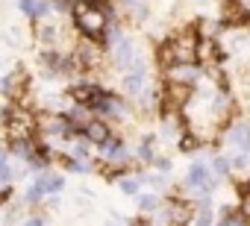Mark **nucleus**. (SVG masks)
<instances>
[{
  "instance_id": "obj_1",
  "label": "nucleus",
  "mask_w": 250,
  "mask_h": 226,
  "mask_svg": "<svg viewBox=\"0 0 250 226\" xmlns=\"http://www.w3.org/2000/svg\"><path fill=\"white\" fill-rule=\"evenodd\" d=\"M74 27L83 33V38H91V41H100L106 33H109V12H103L97 3L91 0H77L74 3Z\"/></svg>"
},
{
  "instance_id": "obj_2",
  "label": "nucleus",
  "mask_w": 250,
  "mask_h": 226,
  "mask_svg": "<svg viewBox=\"0 0 250 226\" xmlns=\"http://www.w3.org/2000/svg\"><path fill=\"white\" fill-rule=\"evenodd\" d=\"M168 41H171L174 65H197V44H200V30L197 27H186V30L174 33Z\"/></svg>"
},
{
  "instance_id": "obj_3",
  "label": "nucleus",
  "mask_w": 250,
  "mask_h": 226,
  "mask_svg": "<svg viewBox=\"0 0 250 226\" xmlns=\"http://www.w3.org/2000/svg\"><path fill=\"white\" fill-rule=\"evenodd\" d=\"M186 188L194 197H209L218 188V176L212 173L209 162H191L188 165V170H186Z\"/></svg>"
},
{
  "instance_id": "obj_4",
  "label": "nucleus",
  "mask_w": 250,
  "mask_h": 226,
  "mask_svg": "<svg viewBox=\"0 0 250 226\" xmlns=\"http://www.w3.org/2000/svg\"><path fill=\"white\" fill-rule=\"evenodd\" d=\"M109 59H112V65H115L118 71L130 74V71H133V65H136V62H142V53H139V47H136V41H133V38L118 36V38L109 44Z\"/></svg>"
},
{
  "instance_id": "obj_5",
  "label": "nucleus",
  "mask_w": 250,
  "mask_h": 226,
  "mask_svg": "<svg viewBox=\"0 0 250 226\" xmlns=\"http://www.w3.org/2000/svg\"><path fill=\"white\" fill-rule=\"evenodd\" d=\"M65 188V176H59V173H53V170H39L36 176H33V185H30V191H27V203H42L44 197H53V194H59Z\"/></svg>"
},
{
  "instance_id": "obj_6",
  "label": "nucleus",
  "mask_w": 250,
  "mask_h": 226,
  "mask_svg": "<svg viewBox=\"0 0 250 226\" xmlns=\"http://www.w3.org/2000/svg\"><path fill=\"white\" fill-rule=\"evenodd\" d=\"M159 211H162V223L165 226H188L194 220V206L186 197H180V194L168 197V203Z\"/></svg>"
},
{
  "instance_id": "obj_7",
  "label": "nucleus",
  "mask_w": 250,
  "mask_h": 226,
  "mask_svg": "<svg viewBox=\"0 0 250 226\" xmlns=\"http://www.w3.org/2000/svg\"><path fill=\"white\" fill-rule=\"evenodd\" d=\"M121 91L133 97V100H142V94L147 91V68H139V71H130L121 76Z\"/></svg>"
},
{
  "instance_id": "obj_8",
  "label": "nucleus",
  "mask_w": 250,
  "mask_h": 226,
  "mask_svg": "<svg viewBox=\"0 0 250 226\" xmlns=\"http://www.w3.org/2000/svg\"><path fill=\"white\" fill-rule=\"evenodd\" d=\"M165 79H174V82H183V85H197L203 79V68L200 65H174L165 71Z\"/></svg>"
},
{
  "instance_id": "obj_9",
  "label": "nucleus",
  "mask_w": 250,
  "mask_h": 226,
  "mask_svg": "<svg viewBox=\"0 0 250 226\" xmlns=\"http://www.w3.org/2000/svg\"><path fill=\"white\" fill-rule=\"evenodd\" d=\"M83 138L88 141V144H94V147H103L106 141H112L115 138V132H112V127H109V121H103V118H94L85 130H83Z\"/></svg>"
},
{
  "instance_id": "obj_10",
  "label": "nucleus",
  "mask_w": 250,
  "mask_h": 226,
  "mask_svg": "<svg viewBox=\"0 0 250 226\" xmlns=\"http://www.w3.org/2000/svg\"><path fill=\"white\" fill-rule=\"evenodd\" d=\"M218 56H224L221 41H218V38H212V36H200V44H197V65L212 68Z\"/></svg>"
},
{
  "instance_id": "obj_11",
  "label": "nucleus",
  "mask_w": 250,
  "mask_h": 226,
  "mask_svg": "<svg viewBox=\"0 0 250 226\" xmlns=\"http://www.w3.org/2000/svg\"><path fill=\"white\" fill-rule=\"evenodd\" d=\"M18 9L33 18V21H42L47 12H50V0H18Z\"/></svg>"
},
{
  "instance_id": "obj_12",
  "label": "nucleus",
  "mask_w": 250,
  "mask_h": 226,
  "mask_svg": "<svg viewBox=\"0 0 250 226\" xmlns=\"http://www.w3.org/2000/svg\"><path fill=\"white\" fill-rule=\"evenodd\" d=\"M136 159L145 162V165H153L156 162V135H142V141L136 147Z\"/></svg>"
},
{
  "instance_id": "obj_13",
  "label": "nucleus",
  "mask_w": 250,
  "mask_h": 226,
  "mask_svg": "<svg viewBox=\"0 0 250 226\" xmlns=\"http://www.w3.org/2000/svg\"><path fill=\"white\" fill-rule=\"evenodd\" d=\"M118 188L127 194V197H139V194H142V179H139V176H127V173H124V176L118 179Z\"/></svg>"
},
{
  "instance_id": "obj_14",
  "label": "nucleus",
  "mask_w": 250,
  "mask_h": 226,
  "mask_svg": "<svg viewBox=\"0 0 250 226\" xmlns=\"http://www.w3.org/2000/svg\"><path fill=\"white\" fill-rule=\"evenodd\" d=\"M209 168H212V173H215L218 179H224V176L232 173V165H229L227 156H212V159H209Z\"/></svg>"
},
{
  "instance_id": "obj_15",
  "label": "nucleus",
  "mask_w": 250,
  "mask_h": 226,
  "mask_svg": "<svg viewBox=\"0 0 250 226\" xmlns=\"http://www.w3.org/2000/svg\"><path fill=\"white\" fill-rule=\"evenodd\" d=\"M159 206H162V200H159L156 194H139V208H142V214H156Z\"/></svg>"
},
{
  "instance_id": "obj_16",
  "label": "nucleus",
  "mask_w": 250,
  "mask_h": 226,
  "mask_svg": "<svg viewBox=\"0 0 250 226\" xmlns=\"http://www.w3.org/2000/svg\"><path fill=\"white\" fill-rule=\"evenodd\" d=\"M200 147H203V138H200V135H194L191 130L180 138V150H183V153H194V150H200Z\"/></svg>"
},
{
  "instance_id": "obj_17",
  "label": "nucleus",
  "mask_w": 250,
  "mask_h": 226,
  "mask_svg": "<svg viewBox=\"0 0 250 226\" xmlns=\"http://www.w3.org/2000/svg\"><path fill=\"white\" fill-rule=\"evenodd\" d=\"M229 165H232V170H247L250 168V153H244V150H229Z\"/></svg>"
},
{
  "instance_id": "obj_18",
  "label": "nucleus",
  "mask_w": 250,
  "mask_h": 226,
  "mask_svg": "<svg viewBox=\"0 0 250 226\" xmlns=\"http://www.w3.org/2000/svg\"><path fill=\"white\" fill-rule=\"evenodd\" d=\"M238 211L250 220V182H241L238 188Z\"/></svg>"
},
{
  "instance_id": "obj_19",
  "label": "nucleus",
  "mask_w": 250,
  "mask_h": 226,
  "mask_svg": "<svg viewBox=\"0 0 250 226\" xmlns=\"http://www.w3.org/2000/svg\"><path fill=\"white\" fill-rule=\"evenodd\" d=\"M153 165H156V170H159V173H168V170L174 168V165H171V159H165V156H156V162H153Z\"/></svg>"
},
{
  "instance_id": "obj_20",
  "label": "nucleus",
  "mask_w": 250,
  "mask_h": 226,
  "mask_svg": "<svg viewBox=\"0 0 250 226\" xmlns=\"http://www.w3.org/2000/svg\"><path fill=\"white\" fill-rule=\"evenodd\" d=\"M24 226H44V220H42V217H27Z\"/></svg>"
},
{
  "instance_id": "obj_21",
  "label": "nucleus",
  "mask_w": 250,
  "mask_h": 226,
  "mask_svg": "<svg viewBox=\"0 0 250 226\" xmlns=\"http://www.w3.org/2000/svg\"><path fill=\"white\" fill-rule=\"evenodd\" d=\"M130 226H153V223H150V220H145V217H139V220H133Z\"/></svg>"
},
{
  "instance_id": "obj_22",
  "label": "nucleus",
  "mask_w": 250,
  "mask_h": 226,
  "mask_svg": "<svg viewBox=\"0 0 250 226\" xmlns=\"http://www.w3.org/2000/svg\"><path fill=\"white\" fill-rule=\"evenodd\" d=\"M106 226H121V223H118V220H112V223H106Z\"/></svg>"
}]
</instances>
